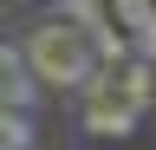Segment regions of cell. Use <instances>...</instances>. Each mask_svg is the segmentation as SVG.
Wrapping results in <instances>:
<instances>
[{"instance_id":"6da1fadb","label":"cell","mask_w":156,"mask_h":150,"mask_svg":"<svg viewBox=\"0 0 156 150\" xmlns=\"http://www.w3.org/2000/svg\"><path fill=\"white\" fill-rule=\"evenodd\" d=\"M20 52H26V72H33V79H39V85H58V91H78V85L98 72V59H91V39H85L78 26H65V20L33 26Z\"/></svg>"},{"instance_id":"7a4b0ae2","label":"cell","mask_w":156,"mask_h":150,"mask_svg":"<svg viewBox=\"0 0 156 150\" xmlns=\"http://www.w3.org/2000/svg\"><path fill=\"white\" fill-rule=\"evenodd\" d=\"M0 111H20V118L39 111V79L26 72V52L13 39H0Z\"/></svg>"},{"instance_id":"3957f363","label":"cell","mask_w":156,"mask_h":150,"mask_svg":"<svg viewBox=\"0 0 156 150\" xmlns=\"http://www.w3.org/2000/svg\"><path fill=\"white\" fill-rule=\"evenodd\" d=\"M111 98H117V104H130L136 118H143V111L156 104V65H143V59H130L124 72H117V85H111Z\"/></svg>"},{"instance_id":"277c9868","label":"cell","mask_w":156,"mask_h":150,"mask_svg":"<svg viewBox=\"0 0 156 150\" xmlns=\"http://www.w3.org/2000/svg\"><path fill=\"white\" fill-rule=\"evenodd\" d=\"M78 124H85L91 137H130V130H136V111L117 104V98H104V104H78Z\"/></svg>"},{"instance_id":"5b68a950","label":"cell","mask_w":156,"mask_h":150,"mask_svg":"<svg viewBox=\"0 0 156 150\" xmlns=\"http://www.w3.org/2000/svg\"><path fill=\"white\" fill-rule=\"evenodd\" d=\"M85 39H91V59H98V65H104V72H124V65L136 59V52H130V39H124V33H117L111 20H104V26H91V33H85Z\"/></svg>"},{"instance_id":"8992f818","label":"cell","mask_w":156,"mask_h":150,"mask_svg":"<svg viewBox=\"0 0 156 150\" xmlns=\"http://www.w3.org/2000/svg\"><path fill=\"white\" fill-rule=\"evenodd\" d=\"M150 20H156V0H111V26L124 33V39H136Z\"/></svg>"},{"instance_id":"52a82bcc","label":"cell","mask_w":156,"mask_h":150,"mask_svg":"<svg viewBox=\"0 0 156 150\" xmlns=\"http://www.w3.org/2000/svg\"><path fill=\"white\" fill-rule=\"evenodd\" d=\"M52 7H58V20L78 26V33H91V26H104V20H111L104 0H52Z\"/></svg>"},{"instance_id":"ba28073f","label":"cell","mask_w":156,"mask_h":150,"mask_svg":"<svg viewBox=\"0 0 156 150\" xmlns=\"http://www.w3.org/2000/svg\"><path fill=\"white\" fill-rule=\"evenodd\" d=\"M0 150H33V118L0 111Z\"/></svg>"},{"instance_id":"9c48e42d","label":"cell","mask_w":156,"mask_h":150,"mask_svg":"<svg viewBox=\"0 0 156 150\" xmlns=\"http://www.w3.org/2000/svg\"><path fill=\"white\" fill-rule=\"evenodd\" d=\"M130 52H136V59H143V65H156V20L143 26V33H136V39H130Z\"/></svg>"},{"instance_id":"30bf717a","label":"cell","mask_w":156,"mask_h":150,"mask_svg":"<svg viewBox=\"0 0 156 150\" xmlns=\"http://www.w3.org/2000/svg\"><path fill=\"white\" fill-rule=\"evenodd\" d=\"M0 7H7V0H0Z\"/></svg>"},{"instance_id":"8fae6325","label":"cell","mask_w":156,"mask_h":150,"mask_svg":"<svg viewBox=\"0 0 156 150\" xmlns=\"http://www.w3.org/2000/svg\"><path fill=\"white\" fill-rule=\"evenodd\" d=\"M104 7H111V0H104Z\"/></svg>"}]
</instances>
